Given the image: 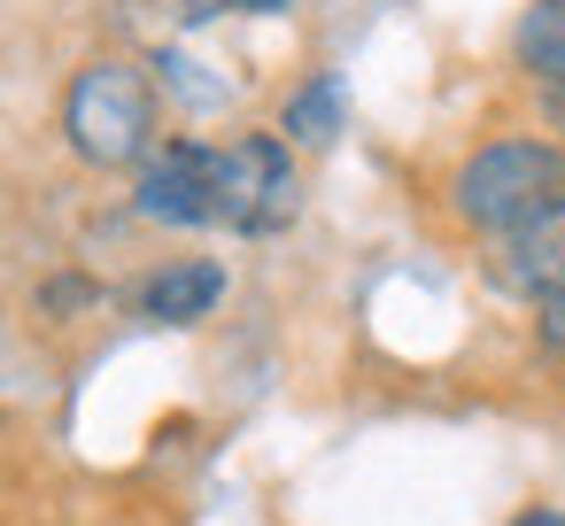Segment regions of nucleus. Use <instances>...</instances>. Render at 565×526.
<instances>
[{
	"label": "nucleus",
	"mask_w": 565,
	"mask_h": 526,
	"mask_svg": "<svg viewBox=\"0 0 565 526\" xmlns=\"http://www.w3.org/2000/svg\"><path fill=\"white\" fill-rule=\"evenodd\" d=\"M63 148L86 171H140L163 148V86L140 55H86L63 86Z\"/></svg>",
	"instance_id": "nucleus-1"
},
{
	"label": "nucleus",
	"mask_w": 565,
	"mask_h": 526,
	"mask_svg": "<svg viewBox=\"0 0 565 526\" xmlns=\"http://www.w3.org/2000/svg\"><path fill=\"white\" fill-rule=\"evenodd\" d=\"M441 202H449V217L472 240H495V233L526 225L534 210L565 202V140L495 132V140H480V148L457 155V171L441 179Z\"/></svg>",
	"instance_id": "nucleus-2"
},
{
	"label": "nucleus",
	"mask_w": 565,
	"mask_h": 526,
	"mask_svg": "<svg viewBox=\"0 0 565 526\" xmlns=\"http://www.w3.org/2000/svg\"><path fill=\"white\" fill-rule=\"evenodd\" d=\"M210 186H217V225L241 240H271L302 217V163L279 132H233L210 155Z\"/></svg>",
	"instance_id": "nucleus-3"
},
{
	"label": "nucleus",
	"mask_w": 565,
	"mask_h": 526,
	"mask_svg": "<svg viewBox=\"0 0 565 526\" xmlns=\"http://www.w3.org/2000/svg\"><path fill=\"white\" fill-rule=\"evenodd\" d=\"M210 155H217V140H163V148L132 171V217H140V225H163V233H202V225H217Z\"/></svg>",
	"instance_id": "nucleus-4"
},
{
	"label": "nucleus",
	"mask_w": 565,
	"mask_h": 526,
	"mask_svg": "<svg viewBox=\"0 0 565 526\" xmlns=\"http://www.w3.org/2000/svg\"><path fill=\"white\" fill-rule=\"evenodd\" d=\"M480 271H488L495 294H511V302H526V310L557 302V294H565V202H550V210H534L526 225L495 233L488 256H480Z\"/></svg>",
	"instance_id": "nucleus-5"
},
{
	"label": "nucleus",
	"mask_w": 565,
	"mask_h": 526,
	"mask_svg": "<svg viewBox=\"0 0 565 526\" xmlns=\"http://www.w3.org/2000/svg\"><path fill=\"white\" fill-rule=\"evenodd\" d=\"M217 302H225V264H217V256H171V264H156V271L132 287V310H140L148 325H171V333L202 325Z\"/></svg>",
	"instance_id": "nucleus-6"
},
{
	"label": "nucleus",
	"mask_w": 565,
	"mask_h": 526,
	"mask_svg": "<svg viewBox=\"0 0 565 526\" xmlns=\"http://www.w3.org/2000/svg\"><path fill=\"white\" fill-rule=\"evenodd\" d=\"M511 71L565 109V0H526L511 24Z\"/></svg>",
	"instance_id": "nucleus-7"
},
{
	"label": "nucleus",
	"mask_w": 565,
	"mask_h": 526,
	"mask_svg": "<svg viewBox=\"0 0 565 526\" xmlns=\"http://www.w3.org/2000/svg\"><path fill=\"white\" fill-rule=\"evenodd\" d=\"M349 125V86H341V71H310L295 94H287V109H279V140L302 155V148H326L333 132Z\"/></svg>",
	"instance_id": "nucleus-8"
},
{
	"label": "nucleus",
	"mask_w": 565,
	"mask_h": 526,
	"mask_svg": "<svg viewBox=\"0 0 565 526\" xmlns=\"http://www.w3.org/2000/svg\"><path fill=\"white\" fill-rule=\"evenodd\" d=\"M32 310H40V318H55V325H71V318H86V310H102V287H94L86 271H55V279H40V294H32Z\"/></svg>",
	"instance_id": "nucleus-9"
},
{
	"label": "nucleus",
	"mask_w": 565,
	"mask_h": 526,
	"mask_svg": "<svg viewBox=\"0 0 565 526\" xmlns=\"http://www.w3.org/2000/svg\"><path fill=\"white\" fill-rule=\"evenodd\" d=\"M534 348H542L550 364H565V294L534 310Z\"/></svg>",
	"instance_id": "nucleus-10"
},
{
	"label": "nucleus",
	"mask_w": 565,
	"mask_h": 526,
	"mask_svg": "<svg viewBox=\"0 0 565 526\" xmlns=\"http://www.w3.org/2000/svg\"><path fill=\"white\" fill-rule=\"evenodd\" d=\"M503 526H565V511H557V503H526V511L503 518Z\"/></svg>",
	"instance_id": "nucleus-11"
},
{
	"label": "nucleus",
	"mask_w": 565,
	"mask_h": 526,
	"mask_svg": "<svg viewBox=\"0 0 565 526\" xmlns=\"http://www.w3.org/2000/svg\"><path fill=\"white\" fill-rule=\"evenodd\" d=\"M233 9H241V17H279L287 0H233Z\"/></svg>",
	"instance_id": "nucleus-12"
}]
</instances>
